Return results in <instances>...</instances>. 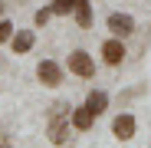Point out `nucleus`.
<instances>
[{
	"mask_svg": "<svg viewBox=\"0 0 151 148\" xmlns=\"http://www.w3.org/2000/svg\"><path fill=\"white\" fill-rule=\"evenodd\" d=\"M36 79H40L43 86L53 89V86H59V82H63V69H59L53 59H43V63L36 66Z\"/></svg>",
	"mask_w": 151,
	"mask_h": 148,
	"instance_id": "3",
	"label": "nucleus"
},
{
	"mask_svg": "<svg viewBox=\"0 0 151 148\" xmlns=\"http://www.w3.org/2000/svg\"><path fill=\"white\" fill-rule=\"evenodd\" d=\"M125 56H128V49H125L122 36H112V40H105V43H102V59H105L109 66H118Z\"/></svg>",
	"mask_w": 151,
	"mask_h": 148,
	"instance_id": "2",
	"label": "nucleus"
},
{
	"mask_svg": "<svg viewBox=\"0 0 151 148\" xmlns=\"http://www.w3.org/2000/svg\"><path fill=\"white\" fill-rule=\"evenodd\" d=\"M76 20H79V27H89L92 23V4L89 0H79L76 4Z\"/></svg>",
	"mask_w": 151,
	"mask_h": 148,
	"instance_id": "10",
	"label": "nucleus"
},
{
	"mask_svg": "<svg viewBox=\"0 0 151 148\" xmlns=\"http://www.w3.org/2000/svg\"><path fill=\"white\" fill-rule=\"evenodd\" d=\"M69 125H72L69 115H56L53 122H49V142H53V145H63V142L69 138Z\"/></svg>",
	"mask_w": 151,
	"mask_h": 148,
	"instance_id": "5",
	"label": "nucleus"
},
{
	"mask_svg": "<svg viewBox=\"0 0 151 148\" xmlns=\"http://www.w3.org/2000/svg\"><path fill=\"white\" fill-rule=\"evenodd\" d=\"M69 72L79 76V79H92V76H95V63H92V56L86 53V49L69 53Z\"/></svg>",
	"mask_w": 151,
	"mask_h": 148,
	"instance_id": "1",
	"label": "nucleus"
},
{
	"mask_svg": "<svg viewBox=\"0 0 151 148\" xmlns=\"http://www.w3.org/2000/svg\"><path fill=\"white\" fill-rule=\"evenodd\" d=\"M112 132H115V138H122V142H128V138L135 135V118H132L128 112H122V115H115V122H112Z\"/></svg>",
	"mask_w": 151,
	"mask_h": 148,
	"instance_id": "6",
	"label": "nucleus"
},
{
	"mask_svg": "<svg viewBox=\"0 0 151 148\" xmlns=\"http://www.w3.org/2000/svg\"><path fill=\"white\" fill-rule=\"evenodd\" d=\"M10 36H13V23L0 20V43H10Z\"/></svg>",
	"mask_w": 151,
	"mask_h": 148,
	"instance_id": "12",
	"label": "nucleus"
},
{
	"mask_svg": "<svg viewBox=\"0 0 151 148\" xmlns=\"http://www.w3.org/2000/svg\"><path fill=\"white\" fill-rule=\"evenodd\" d=\"M86 105H89V112H92V115H102V112H105V105H109V95H105L102 89H92V92H89V99H86Z\"/></svg>",
	"mask_w": 151,
	"mask_h": 148,
	"instance_id": "7",
	"label": "nucleus"
},
{
	"mask_svg": "<svg viewBox=\"0 0 151 148\" xmlns=\"http://www.w3.org/2000/svg\"><path fill=\"white\" fill-rule=\"evenodd\" d=\"M76 4H79V0H53V13L66 17L69 10H76Z\"/></svg>",
	"mask_w": 151,
	"mask_h": 148,
	"instance_id": "11",
	"label": "nucleus"
},
{
	"mask_svg": "<svg viewBox=\"0 0 151 148\" xmlns=\"http://www.w3.org/2000/svg\"><path fill=\"white\" fill-rule=\"evenodd\" d=\"M92 112H89V105H82V109H76L72 112V129H79V132H89L92 129Z\"/></svg>",
	"mask_w": 151,
	"mask_h": 148,
	"instance_id": "9",
	"label": "nucleus"
},
{
	"mask_svg": "<svg viewBox=\"0 0 151 148\" xmlns=\"http://www.w3.org/2000/svg\"><path fill=\"white\" fill-rule=\"evenodd\" d=\"M105 23H109L112 36H128V33H135V20H132L128 13H112Z\"/></svg>",
	"mask_w": 151,
	"mask_h": 148,
	"instance_id": "4",
	"label": "nucleus"
},
{
	"mask_svg": "<svg viewBox=\"0 0 151 148\" xmlns=\"http://www.w3.org/2000/svg\"><path fill=\"white\" fill-rule=\"evenodd\" d=\"M10 46H13V53H30L33 49V33L30 30H20L10 36Z\"/></svg>",
	"mask_w": 151,
	"mask_h": 148,
	"instance_id": "8",
	"label": "nucleus"
},
{
	"mask_svg": "<svg viewBox=\"0 0 151 148\" xmlns=\"http://www.w3.org/2000/svg\"><path fill=\"white\" fill-rule=\"evenodd\" d=\"M0 148H13V142H10V135H0Z\"/></svg>",
	"mask_w": 151,
	"mask_h": 148,
	"instance_id": "14",
	"label": "nucleus"
},
{
	"mask_svg": "<svg viewBox=\"0 0 151 148\" xmlns=\"http://www.w3.org/2000/svg\"><path fill=\"white\" fill-rule=\"evenodd\" d=\"M49 17H53V7H49V10H36L33 20H36V27H46V20H49Z\"/></svg>",
	"mask_w": 151,
	"mask_h": 148,
	"instance_id": "13",
	"label": "nucleus"
}]
</instances>
